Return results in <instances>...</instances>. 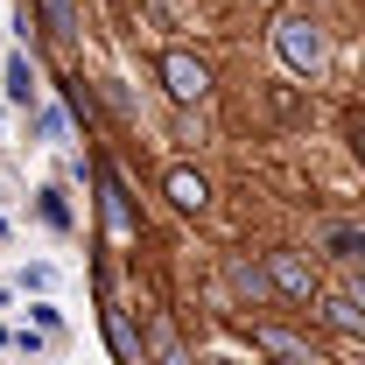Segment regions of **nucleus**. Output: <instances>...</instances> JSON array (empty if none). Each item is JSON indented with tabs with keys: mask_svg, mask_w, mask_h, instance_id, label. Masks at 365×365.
I'll return each mask as SVG.
<instances>
[{
	"mask_svg": "<svg viewBox=\"0 0 365 365\" xmlns=\"http://www.w3.org/2000/svg\"><path fill=\"white\" fill-rule=\"evenodd\" d=\"M344 134H351V148H359V162H365V113H351V120H344Z\"/></svg>",
	"mask_w": 365,
	"mask_h": 365,
	"instance_id": "14",
	"label": "nucleus"
},
{
	"mask_svg": "<svg viewBox=\"0 0 365 365\" xmlns=\"http://www.w3.org/2000/svg\"><path fill=\"white\" fill-rule=\"evenodd\" d=\"M323 253L359 267V260H365V225H323Z\"/></svg>",
	"mask_w": 365,
	"mask_h": 365,
	"instance_id": "7",
	"label": "nucleus"
},
{
	"mask_svg": "<svg viewBox=\"0 0 365 365\" xmlns=\"http://www.w3.org/2000/svg\"><path fill=\"white\" fill-rule=\"evenodd\" d=\"M106 337H113V351H120V365H140V337L127 330V317H120V309H106Z\"/></svg>",
	"mask_w": 365,
	"mask_h": 365,
	"instance_id": "9",
	"label": "nucleus"
},
{
	"mask_svg": "<svg viewBox=\"0 0 365 365\" xmlns=\"http://www.w3.org/2000/svg\"><path fill=\"white\" fill-rule=\"evenodd\" d=\"M36 127H43V140H63V134H71V127H63V113H56V106H49V113H43V120H36Z\"/></svg>",
	"mask_w": 365,
	"mask_h": 365,
	"instance_id": "13",
	"label": "nucleus"
},
{
	"mask_svg": "<svg viewBox=\"0 0 365 365\" xmlns=\"http://www.w3.org/2000/svg\"><path fill=\"white\" fill-rule=\"evenodd\" d=\"M162 365H190V351L182 344H162Z\"/></svg>",
	"mask_w": 365,
	"mask_h": 365,
	"instance_id": "15",
	"label": "nucleus"
},
{
	"mask_svg": "<svg viewBox=\"0 0 365 365\" xmlns=\"http://www.w3.org/2000/svg\"><path fill=\"white\" fill-rule=\"evenodd\" d=\"M43 218H49L56 232L71 225V204H63V190H43Z\"/></svg>",
	"mask_w": 365,
	"mask_h": 365,
	"instance_id": "12",
	"label": "nucleus"
},
{
	"mask_svg": "<svg viewBox=\"0 0 365 365\" xmlns=\"http://www.w3.org/2000/svg\"><path fill=\"white\" fill-rule=\"evenodd\" d=\"M169 204L176 211H204L211 204V182L197 176V169H169Z\"/></svg>",
	"mask_w": 365,
	"mask_h": 365,
	"instance_id": "5",
	"label": "nucleus"
},
{
	"mask_svg": "<svg viewBox=\"0 0 365 365\" xmlns=\"http://www.w3.org/2000/svg\"><path fill=\"white\" fill-rule=\"evenodd\" d=\"M43 21H49V43L56 49L78 43V7H71V0H43Z\"/></svg>",
	"mask_w": 365,
	"mask_h": 365,
	"instance_id": "8",
	"label": "nucleus"
},
{
	"mask_svg": "<svg viewBox=\"0 0 365 365\" xmlns=\"http://www.w3.org/2000/svg\"><path fill=\"white\" fill-rule=\"evenodd\" d=\"M7 98H14V106L36 98V71H29V56H7Z\"/></svg>",
	"mask_w": 365,
	"mask_h": 365,
	"instance_id": "10",
	"label": "nucleus"
},
{
	"mask_svg": "<svg viewBox=\"0 0 365 365\" xmlns=\"http://www.w3.org/2000/svg\"><path fill=\"white\" fill-rule=\"evenodd\" d=\"M155 71H162V91H169L176 106H204V98H211V71H204L190 49H169Z\"/></svg>",
	"mask_w": 365,
	"mask_h": 365,
	"instance_id": "3",
	"label": "nucleus"
},
{
	"mask_svg": "<svg viewBox=\"0 0 365 365\" xmlns=\"http://www.w3.org/2000/svg\"><path fill=\"white\" fill-rule=\"evenodd\" d=\"M98 190H106V197H98V204H106V232H113V239H134V211H127L120 176H113V169H98Z\"/></svg>",
	"mask_w": 365,
	"mask_h": 365,
	"instance_id": "4",
	"label": "nucleus"
},
{
	"mask_svg": "<svg viewBox=\"0 0 365 365\" xmlns=\"http://www.w3.org/2000/svg\"><path fill=\"white\" fill-rule=\"evenodd\" d=\"M260 267H267V288H274V295H288V302H317V267H309L295 246H274Z\"/></svg>",
	"mask_w": 365,
	"mask_h": 365,
	"instance_id": "2",
	"label": "nucleus"
},
{
	"mask_svg": "<svg viewBox=\"0 0 365 365\" xmlns=\"http://www.w3.org/2000/svg\"><path fill=\"white\" fill-rule=\"evenodd\" d=\"M232 288H239V295H253V302L274 295V288H267V267H246V260H232Z\"/></svg>",
	"mask_w": 365,
	"mask_h": 365,
	"instance_id": "11",
	"label": "nucleus"
},
{
	"mask_svg": "<svg viewBox=\"0 0 365 365\" xmlns=\"http://www.w3.org/2000/svg\"><path fill=\"white\" fill-rule=\"evenodd\" d=\"M323 302V323L330 330H344V337H365V309L351 302V295H317Z\"/></svg>",
	"mask_w": 365,
	"mask_h": 365,
	"instance_id": "6",
	"label": "nucleus"
},
{
	"mask_svg": "<svg viewBox=\"0 0 365 365\" xmlns=\"http://www.w3.org/2000/svg\"><path fill=\"white\" fill-rule=\"evenodd\" d=\"M351 302H365V274H359V281H351Z\"/></svg>",
	"mask_w": 365,
	"mask_h": 365,
	"instance_id": "16",
	"label": "nucleus"
},
{
	"mask_svg": "<svg viewBox=\"0 0 365 365\" xmlns=\"http://www.w3.org/2000/svg\"><path fill=\"white\" fill-rule=\"evenodd\" d=\"M274 56H281L295 78H317L323 71V29L309 14H281V21H274Z\"/></svg>",
	"mask_w": 365,
	"mask_h": 365,
	"instance_id": "1",
	"label": "nucleus"
}]
</instances>
